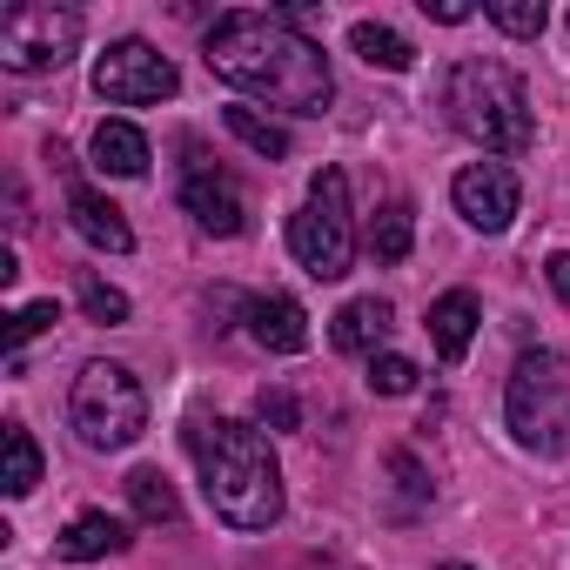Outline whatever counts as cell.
<instances>
[{
  "mask_svg": "<svg viewBox=\"0 0 570 570\" xmlns=\"http://www.w3.org/2000/svg\"><path fill=\"white\" fill-rule=\"evenodd\" d=\"M289 248L316 282H343L356 262V222H350V181L343 168H323L309 181V202L289 215Z\"/></svg>",
  "mask_w": 570,
  "mask_h": 570,
  "instance_id": "8992f818",
  "label": "cell"
},
{
  "mask_svg": "<svg viewBox=\"0 0 570 570\" xmlns=\"http://www.w3.org/2000/svg\"><path fill=\"white\" fill-rule=\"evenodd\" d=\"M255 423H268V430H303V403L282 390V383H268V390H255Z\"/></svg>",
  "mask_w": 570,
  "mask_h": 570,
  "instance_id": "cb8c5ba5",
  "label": "cell"
},
{
  "mask_svg": "<svg viewBox=\"0 0 570 570\" xmlns=\"http://www.w3.org/2000/svg\"><path fill=\"white\" fill-rule=\"evenodd\" d=\"M181 208L195 215L202 235H242L248 228V202H242L235 175H222V168H195L181 181Z\"/></svg>",
  "mask_w": 570,
  "mask_h": 570,
  "instance_id": "30bf717a",
  "label": "cell"
},
{
  "mask_svg": "<svg viewBox=\"0 0 570 570\" xmlns=\"http://www.w3.org/2000/svg\"><path fill=\"white\" fill-rule=\"evenodd\" d=\"M390 303L383 296H356V303H343L336 309V323H330V343L343 350V356H383V336H390Z\"/></svg>",
  "mask_w": 570,
  "mask_h": 570,
  "instance_id": "4fadbf2b",
  "label": "cell"
},
{
  "mask_svg": "<svg viewBox=\"0 0 570 570\" xmlns=\"http://www.w3.org/2000/svg\"><path fill=\"white\" fill-rule=\"evenodd\" d=\"M350 48H356L370 68H383V75H410V68H416V48H410L396 28H383V21H356V28H350Z\"/></svg>",
  "mask_w": 570,
  "mask_h": 570,
  "instance_id": "e0dca14e",
  "label": "cell"
},
{
  "mask_svg": "<svg viewBox=\"0 0 570 570\" xmlns=\"http://www.w3.org/2000/svg\"><path fill=\"white\" fill-rule=\"evenodd\" d=\"M443 115L463 141H476L483 155H523L537 141V121H530V88L517 68L503 61H456L443 75Z\"/></svg>",
  "mask_w": 570,
  "mask_h": 570,
  "instance_id": "3957f363",
  "label": "cell"
},
{
  "mask_svg": "<svg viewBox=\"0 0 570 570\" xmlns=\"http://www.w3.org/2000/svg\"><path fill=\"white\" fill-rule=\"evenodd\" d=\"M503 416L530 456H570V363L557 350H523L503 383Z\"/></svg>",
  "mask_w": 570,
  "mask_h": 570,
  "instance_id": "277c9868",
  "label": "cell"
},
{
  "mask_svg": "<svg viewBox=\"0 0 570 570\" xmlns=\"http://www.w3.org/2000/svg\"><path fill=\"white\" fill-rule=\"evenodd\" d=\"M181 88V75H175V61L155 48V41H115L101 61H95V95L101 101H115V108H148V101H168Z\"/></svg>",
  "mask_w": 570,
  "mask_h": 570,
  "instance_id": "ba28073f",
  "label": "cell"
},
{
  "mask_svg": "<svg viewBox=\"0 0 570 570\" xmlns=\"http://www.w3.org/2000/svg\"><path fill=\"white\" fill-rule=\"evenodd\" d=\"M248 336L262 343V350H275V356H303L309 350V309L296 303V296H255L248 303Z\"/></svg>",
  "mask_w": 570,
  "mask_h": 570,
  "instance_id": "8fae6325",
  "label": "cell"
},
{
  "mask_svg": "<svg viewBox=\"0 0 570 570\" xmlns=\"http://www.w3.org/2000/svg\"><path fill=\"white\" fill-rule=\"evenodd\" d=\"M188 450L202 470V497L228 530H268L282 523V463L268 436L242 416H195Z\"/></svg>",
  "mask_w": 570,
  "mask_h": 570,
  "instance_id": "7a4b0ae2",
  "label": "cell"
},
{
  "mask_svg": "<svg viewBox=\"0 0 570 570\" xmlns=\"http://www.w3.org/2000/svg\"><path fill=\"white\" fill-rule=\"evenodd\" d=\"M202 61H208L215 81H228L248 101H268L282 115H323L330 95H336L330 55L289 14H262V8L215 14V28L202 41Z\"/></svg>",
  "mask_w": 570,
  "mask_h": 570,
  "instance_id": "6da1fadb",
  "label": "cell"
},
{
  "mask_svg": "<svg viewBox=\"0 0 570 570\" xmlns=\"http://www.w3.org/2000/svg\"><path fill=\"white\" fill-rule=\"evenodd\" d=\"M543 275H550V289H557V296L570 303V248H557V255L543 262Z\"/></svg>",
  "mask_w": 570,
  "mask_h": 570,
  "instance_id": "83f0119b",
  "label": "cell"
},
{
  "mask_svg": "<svg viewBox=\"0 0 570 570\" xmlns=\"http://www.w3.org/2000/svg\"><path fill=\"white\" fill-rule=\"evenodd\" d=\"M423 14H430V21H443V28H456V21H470L476 8H470V0H423Z\"/></svg>",
  "mask_w": 570,
  "mask_h": 570,
  "instance_id": "4316f807",
  "label": "cell"
},
{
  "mask_svg": "<svg viewBox=\"0 0 570 570\" xmlns=\"http://www.w3.org/2000/svg\"><path fill=\"white\" fill-rule=\"evenodd\" d=\"M81 309H88V323H128V296L108 289L101 275H81Z\"/></svg>",
  "mask_w": 570,
  "mask_h": 570,
  "instance_id": "484cf974",
  "label": "cell"
},
{
  "mask_svg": "<svg viewBox=\"0 0 570 570\" xmlns=\"http://www.w3.org/2000/svg\"><path fill=\"white\" fill-rule=\"evenodd\" d=\"M55 550L68 557V563H95V557H121L128 550V523L121 517H108V510H81L61 537H55Z\"/></svg>",
  "mask_w": 570,
  "mask_h": 570,
  "instance_id": "9a60e30c",
  "label": "cell"
},
{
  "mask_svg": "<svg viewBox=\"0 0 570 570\" xmlns=\"http://www.w3.org/2000/svg\"><path fill=\"white\" fill-rule=\"evenodd\" d=\"M222 128L242 141V148H255L262 161H289V128H275V121H262L255 108H222Z\"/></svg>",
  "mask_w": 570,
  "mask_h": 570,
  "instance_id": "d6986e66",
  "label": "cell"
},
{
  "mask_svg": "<svg viewBox=\"0 0 570 570\" xmlns=\"http://www.w3.org/2000/svg\"><path fill=\"white\" fill-rule=\"evenodd\" d=\"M61 323V303L48 296V303H28V309H14L8 316V350H21V343H35V336H48Z\"/></svg>",
  "mask_w": 570,
  "mask_h": 570,
  "instance_id": "d4e9b609",
  "label": "cell"
},
{
  "mask_svg": "<svg viewBox=\"0 0 570 570\" xmlns=\"http://www.w3.org/2000/svg\"><path fill=\"white\" fill-rule=\"evenodd\" d=\"M75 48H81V14L75 8H41V0H28V8L0 14V68H14V75H48Z\"/></svg>",
  "mask_w": 570,
  "mask_h": 570,
  "instance_id": "52a82bcc",
  "label": "cell"
},
{
  "mask_svg": "<svg viewBox=\"0 0 570 570\" xmlns=\"http://www.w3.org/2000/svg\"><path fill=\"white\" fill-rule=\"evenodd\" d=\"M450 202H456V215H463L470 228H483V235H503V228L517 222V202H523V188H517V175H510L503 161H470V168L450 181Z\"/></svg>",
  "mask_w": 570,
  "mask_h": 570,
  "instance_id": "9c48e42d",
  "label": "cell"
},
{
  "mask_svg": "<svg viewBox=\"0 0 570 570\" xmlns=\"http://www.w3.org/2000/svg\"><path fill=\"white\" fill-rule=\"evenodd\" d=\"M0 456H8V470H0V490H8V497H28V490L41 483V450H35V436H28V423H8V430H0Z\"/></svg>",
  "mask_w": 570,
  "mask_h": 570,
  "instance_id": "ac0fdd59",
  "label": "cell"
},
{
  "mask_svg": "<svg viewBox=\"0 0 570 570\" xmlns=\"http://www.w3.org/2000/svg\"><path fill=\"white\" fill-rule=\"evenodd\" d=\"M410 242H416V215H410V202H383V208L370 215V248H376V262H403Z\"/></svg>",
  "mask_w": 570,
  "mask_h": 570,
  "instance_id": "ffe728a7",
  "label": "cell"
},
{
  "mask_svg": "<svg viewBox=\"0 0 570 570\" xmlns=\"http://www.w3.org/2000/svg\"><path fill=\"white\" fill-rule=\"evenodd\" d=\"M68 222H75L81 242H95V248H108V255H128V248H135L128 215H121L108 195H95L88 181H68Z\"/></svg>",
  "mask_w": 570,
  "mask_h": 570,
  "instance_id": "7c38bea8",
  "label": "cell"
},
{
  "mask_svg": "<svg viewBox=\"0 0 570 570\" xmlns=\"http://www.w3.org/2000/svg\"><path fill=\"white\" fill-rule=\"evenodd\" d=\"M430 343H436L443 363H463L470 356V343H476V296L470 289H443L430 303Z\"/></svg>",
  "mask_w": 570,
  "mask_h": 570,
  "instance_id": "5bb4252c",
  "label": "cell"
},
{
  "mask_svg": "<svg viewBox=\"0 0 570 570\" xmlns=\"http://www.w3.org/2000/svg\"><path fill=\"white\" fill-rule=\"evenodd\" d=\"M128 503H135L141 523H175L181 517V497H175V483L161 470H135L128 476Z\"/></svg>",
  "mask_w": 570,
  "mask_h": 570,
  "instance_id": "44dd1931",
  "label": "cell"
},
{
  "mask_svg": "<svg viewBox=\"0 0 570 570\" xmlns=\"http://www.w3.org/2000/svg\"><path fill=\"white\" fill-rule=\"evenodd\" d=\"M416 376H423V370H416L410 356H396V350L370 356V390H376V396H410V390H416Z\"/></svg>",
  "mask_w": 570,
  "mask_h": 570,
  "instance_id": "603a6c76",
  "label": "cell"
},
{
  "mask_svg": "<svg viewBox=\"0 0 570 570\" xmlns=\"http://www.w3.org/2000/svg\"><path fill=\"white\" fill-rule=\"evenodd\" d=\"M8 222H14V228H28V195H21V181H14V175H8Z\"/></svg>",
  "mask_w": 570,
  "mask_h": 570,
  "instance_id": "f1b7e54d",
  "label": "cell"
},
{
  "mask_svg": "<svg viewBox=\"0 0 570 570\" xmlns=\"http://www.w3.org/2000/svg\"><path fill=\"white\" fill-rule=\"evenodd\" d=\"M483 14H490L510 41H537V35L550 28V8H543V0H483Z\"/></svg>",
  "mask_w": 570,
  "mask_h": 570,
  "instance_id": "7402d4cb",
  "label": "cell"
},
{
  "mask_svg": "<svg viewBox=\"0 0 570 570\" xmlns=\"http://www.w3.org/2000/svg\"><path fill=\"white\" fill-rule=\"evenodd\" d=\"M443 570H470V563H443Z\"/></svg>",
  "mask_w": 570,
  "mask_h": 570,
  "instance_id": "f546056e",
  "label": "cell"
},
{
  "mask_svg": "<svg viewBox=\"0 0 570 570\" xmlns=\"http://www.w3.org/2000/svg\"><path fill=\"white\" fill-rule=\"evenodd\" d=\"M148 135L135 128V121H101L95 128V168L101 175H121V181H135V175H148Z\"/></svg>",
  "mask_w": 570,
  "mask_h": 570,
  "instance_id": "2e32d148",
  "label": "cell"
},
{
  "mask_svg": "<svg viewBox=\"0 0 570 570\" xmlns=\"http://www.w3.org/2000/svg\"><path fill=\"white\" fill-rule=\"evenodd\" d=\"M68 416H75V436H81L88 450H128V443H141V430H148V396H141L135 370L95 356V363H81V376H75Z\"/></svg>",
  "mask_w": 570,
  "mask_h": 570,
  "instance_id": "5b68a950",
  "label": "cell"
}]
</instances>
